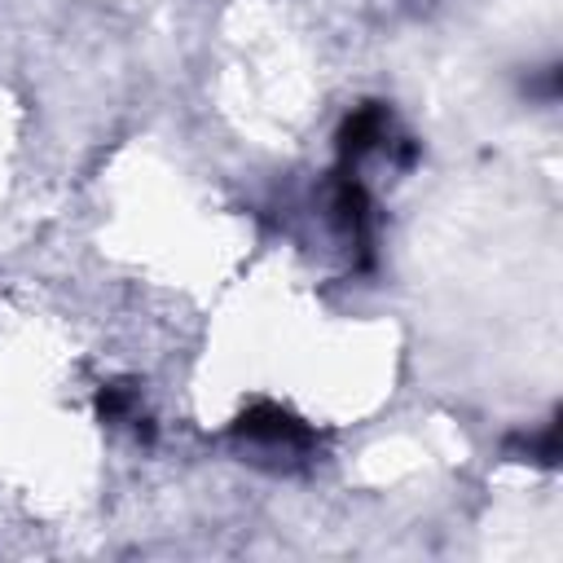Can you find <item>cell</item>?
Wrapping results in <instances>:
<instances>
[{
  "label": "cell",
  "instance_id": "1",
  "mask_svg": "<svg viewBox=\"0 0 563 563\" xmlns=\"http://www.w3.org/2000/svg\"><path fill=\"white\" fill-rule=\"evenodd\" d=\"M242 440L264 444V449H282V453H308L312 449V431L282 405H255L238 418L233 427Z\"/></svg>",
  "mask_w": 563,
  "mask_h": 563
},
{
  "label": "cell",
  "instance_id": "2",
  "mask_svg": "<svg viewBox=\"0 0 563 563\" xmlns=\"http://www.w3.org/2000/svg\"><path fill=\"white\" fill-rule=\"evenodd\" d=\"M383 136H387V110H383L378 101H365L361 110L347 114V123H343V132H339V154H343V163H356V158L369 154Z\"/></svg>",
  "mask_w": 563,
  "mask_h": 563
},
{
  "label": "cell",
  "instance_id": "3",
  "mask_svg": "<svg viewBox=\"0 0 563 563\" xmlns=\"http://www.w3.org/2000/svg\"><path fill=\"white\" fill-rule=\"evenodd\" d=\"M132 405H136V396H132L128 387H119V383H114V387H106V391L97 396V409H101V418H106V422L128 418V413H132Z\"/></svg>",
  "mask_w": 563,
  "mask_h": 563
}]
</instances>
